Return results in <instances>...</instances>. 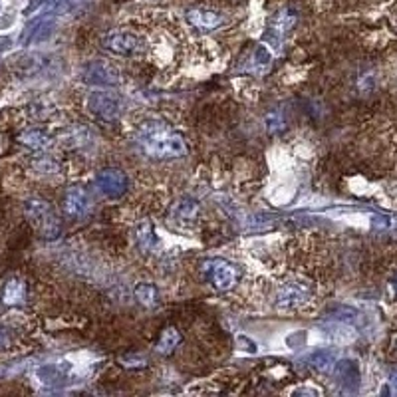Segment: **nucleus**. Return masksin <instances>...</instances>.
Returning a JSON list of instances; mask_svg holds the SVG:
<instances>
[{"label":"nucleus","instance_id":"5701e85b","mask_svg":"<svg viewBox=\"0 0 397 397\" xmlns=\"http://www.w3.org/2000/svg\"><path fill=\"white\" fill-rule=\"evenodd\" d=\"M389 387H391V391L397 396V371H394L391 378H389Z\"/></svg>","mask_w":397,"mask_h":397},{"label":"nucleus","instance_id":"f03ea898","mask_svg":"<svg viewBox=\"0 0 397 397\" xmlns=\"http://www.w3.org/2000/svg\"><path fill=\"white\" fill-rule=\"evenodd\" d=\"M24 213L28 221L34 224V229L44 236L46 240H54L62 235V222L50 203H46L42 199H30L24 205Z\"/></svg>","mask_w":397,"mask_h":397},{"label":"nucleus","instance_id":"a211bd4d","mask_svg":"<svg viewBox=\"0 0 397 397\" xmlns=\"http://www.w3.org/2000/svg\"><path fill=\"white\" fill-rule=\"evenodd\" d=\"M175 215L179 217V221L183 222H191L197 219V215H199V205L191 201V199H183L179 205L175 206Z\"/></svg>","mask_w":397,"mask_h":397},{"label":"nucleus","instance_id":"9b49d317","mask_svg":"<svg viewBox=\"0 0 397 397\" xmlns=\"http://www.w3.org/2000/svg\"><path fill=\"white\" fill-rule=\"evenodd\" d=\"M213 284L219 290H229L236 284V268L227 263H217L213 268Z\"/></svg>","mask_w":397,"mask_h":397},{"label":"nucleus","instance_id":"9d476101","mask_svg":"<svg viewBox=\"0 0 397 397\" xmlns=\"http://www.w3.org/2000/svg\"><path fill=\"white\" fill-rule=\"evenodd\" d=\"M296 20H298V16H296L294 10H290V8H282L279 10L274 18L270 20V32L280 38V36H284L286 32H290V30L294 28Z\"/></svg>","mask_w":397,"mask_h":397},{"label":"nucleus","instance_id":"20e7f679","mask_svg":"<svg viewBox=\"0 0 397 397\" xmlns=\"http://www.w3.org/2000/svg\"><path fill=\"white\" fill-rule=\"evenodd\" d=\"M127 185H130L127 175L121 173L119 169H105V171H102V173L98 175V187H100V191H102L103 195H107V197H119V195H123V193L127 191Z\"/></svg>","mask_w":397,"mask_h":397},{"label":"nucleus","instance_id":"4468645a","mask_svg":"<svg viewBox=\"0 0 397 397\" xmlns=\"http://www.w3.org/2000/svg\"><path fill=\"white\" fill-rule=\"evenodd\" d=\"M181 332L177 330V328H167V330H163L161 338L157 342V346H155V350L163 355H167V353H171L175 350L177 346L181 344Z\"/></svg>","mask_w":397,"mask_h":397},{"label":"nucleus","instance_id":"6ab92c4d","mask_svg":"<svg viewBox=\"0 0 397 397\" xmlns=\"http://www.w3.org/2000/svg\"><path fill=\"white\" fill-rule=\"evenodd\" d=\"M137 245L141 250H151V247L155 245V235H153V229L149 222H143L137 229Z\"/></svg>","mask_w":397,"mask_h":397},{"label":"nucleus","instance_id":"f257e3e1","mask_svg":"<svg viewBox=\"0 0 397 397\" xmlns=\"http://www.w3.org/2000/svg\"><path fill=\"white\" fill-rule=\"evenodd\" d=\"M137 143L151 157L167 159V157H179L185 153L183 137L175 133L167 123L163 121H148L141 125Z\"/></svg>","mask_w":397,"mask_h":397},{"label":"nucleus","instance_id":"1a4fd4ad","mask_svg":"<svg viewBox=\"0 0 397 397\" xmlns=\"http://www.w3.org/2000/svg\"><path fill=\"white\" fill-rule=\"evenodd\" d=\"M187 20L193 26L201 30H215L222 24V16L215 10H205V8H195L187 12Z\"/></svg>","mask_w":397,"mask_h":397},{"label":"nucleus","instance_id":"6e6552de","mask_svg":"<svg viewBox=\"0 0 397 397\" xmlns=\"http://www.w3.org/2000/svg\"><path fill=\"white\" fill-rule=\"evenodd\" d=\"M306 300H308V294L304 288H300L296 284H288V286H282L279 290L276 304L280 308H296V306L306 304Z\"/></svg>","mask_w":397,"mask_h":397},{"label":"nucleus","instance_id":"dca6fc26","mask_svg":"<svg viewBox=\"0 0 397 397\" xmlns=\"http://www.w3.org/2000/svg\"><path fill=\"white\" fill-rule=\"evenodd\" d=\"M135 298H137L139 304L151 308V306L157 304L159 294H157V288H155L153 284H137V286H135Z\"/></svg>","mask_w":397,"mask_h":397},{"label":"nucleus","instance_id":"412c9836","mask_svg":"<svg viewBox=\"0 0 397 397\" xmlns=\"http://www.w3.org/2000/svg\"><path fill=\"white\" fill-rule=\"evenodd\" d=\"M266 127H268L270 133H279L286 127V121H284V118L280 116L279 112H272V114L266 116Z\"/></svg>","mask_w":397,"mask_h":397},{"label":"nucleus","instance_id":"2eb2a0df","mask_svg":"<svg viewBox=\"0 0 397 397\" xmlns=\"http://www.w3.org/2000/svg\"><path fill=\"white\" fill-rule=\"evenodd\" d=\"M310 366L316 369V371H322V373H330L332 368L336 366V355L332 352H326V350H320V352L312 353L310 355Z\"/></svg>","mask_w":397,"mask_h":397},{"label":"nucleus","instance_id":"f8f14e48","mask_svg":"<svg viewBox=\"0 0 397 397\" xmlns=\"http://www.w3.org/2000/svg\"><path fill=\"white\" fill-rule=\"evenodd\" d=\"M324 332H326V338L334 344H350L355 339V330L350 328L348 324H326L322 326Z\"/></svg>","mask_w":397,"mask_h":397},{"label":"nucleus","instance_id":"7ed1b4c3","mask_svg":"<svg viewBox=\"0 0 397 397\" xmlns=\"http://www.w3.org/2000/svg\"><path fill=\"white\" fill-rule=\"evenodd\" d=\"M88 109L103 121H114L119 116L121 103L109 91H94L88 98Z\"/></svg>","mask_w":397,"mask_h":397},{"label":"nucleus","instance_id":"423d86ee","mask_svg":"<svg viewBox=\"0 0 397 397\" xmlns=\"http://www.w3.org/2000/svg\"><path fill=\"white\" fill-rule=\"evenodd\" d=\"M103 44H105L107 50H112V52H116V54L130 56V54L137 52V50L141 48V40H139L135 34L123 32V34H109V36L103 40Z\"/></svg>","mask_w":397,"mask_h":397},{"label":"nucleus","instance_id":"0eeeda50","mask_svg":"<svg viewBox=\"0 0 397 397\" xmlns=\"http://www.w3.org/2000/svg\"><path fill=\"white\" fill-rule=\"evenodd\" d=\"M84 78H86V82H96V84H107V86L119 84V72L114 66H109L107 62L89 64L86 72H84Z\"/></svg>","mask_w":397,"mask_h":397},{"label":"nucleus","instance_id":"f3484780","mask_svg":"<svg viewBox=\"0 0 397 397\" xmlns=\"http://www.w3.org/2000/svg\"><path fill=\"white\" fill-rule=\"evenodd\" d=\"M338 378L342 380V383H350L352 387H355L360 382V371H358L353 362L342 360V362H338Z\"/></svg>","mask_w":397,"mask_h":397},{"label":"nucleus","instance_id":"ddd939ff","mask_svg":"<svg viewBox=\"0 0 397 397\" xmlns=\"http://www.w3.org/2000/svg\"><path fill=\"white\" fill-rule=\"evenodd\" d=\"M26 298V288L20 280H10L6 282L4 290H2V302L6 306H16V304H22Z\"/></svg>","mask_w":397,"mask_h":397},{"label":"nucleus","instance_id":"aec40b11","mask_svg":"<svg viewBox=\"0 0 397 397\" xmlns=\"http://www.w3.org/2000/svg\"><path fill=\"white\" fill-rule=\"evenodd\" d=\"M20 141L32 149H42L50 143L48 135H44L42 132H26L22 137H20Z\"/></svg>","mask_w":397,"mask_h":397},{"label":"nucleus","instance_id":"4be33fe9","mask_svg":"<svg viewBox=\"0 0 397 397\" xmlns=\"http://www.w3.org/2000/svg\"><path fill=\"white\" fill-rule=\"evenodd\" d=\"M10 346V338H8V334L0 328V350H6Z\"/></svg>","mask_w":397,"mask_h":397},{"label":"nucleus","instance_id":"39448f33","mask_svg":"<svg viewBox=\"0 0 397 397\" xmlns=\"http://www.w3.org/2000/svg\"><path fill=\"white\" fill-rule=\"evenodd\" d=\"M89 195L82 187H72L68 189L66 197H64V209L70 217H84L89 213Z\"/></svg>","mask_w":397,"mask_h":397}]
</instances>
